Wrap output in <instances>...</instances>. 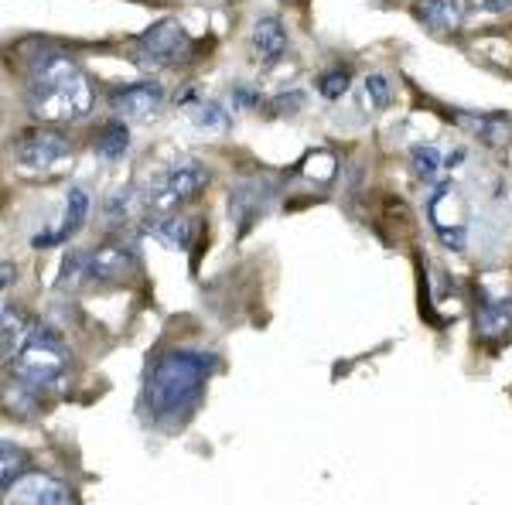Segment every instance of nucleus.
I'll use <instances>...</instances> for the list:
<instances>
[{
    "instance_id": "nucleus-1",
    "label": "nucleus",
    "mask_w": 512,
    "mask_h": 505,
    "mask_svg": "<svg viewBox=\"0 0 512 505\" xmlns=\"http://www.w3.org/2000/svg\"><path fill=\"white\" fill-rule=\"evenodd\" d=\"M219 366L216 355L175 349L164 352L151 362L144 383V403L147 413L158 420L161 427H181L192 410L198 407L205 393V379Z\"/></svg>"
},
{
    "instance_id": "nucleus-2",
    "label": "nucleus",
    "mask_w": 512,
    "mask_h": 505,
    "mask_svg": "<svg viewBox=\"0 0 512 505\" xmlns=\"http://www.w3.org/2000/svg\"><path fill=\"white\" fill-rule=\"evenodd\" d=\"M28 106L41 120H76L93 110V89L82 69L65 55L52 52L38 59L28 72Z\"/></svg>"
},
{
    "instance_id": "nucleus-3",
    "label": "nucleus",
    "mask_w": 512,
    "mask_h": 505,
    "mask_svg": "<svg viewBox=\"0 0 512 505\" xmlns=\"http://www.w3.org/2000/svg\"><path fill=\"white\" fill-rule=\"evenodd\" d=\"M7 366H11L14 379H18L24 389L41 396V393H55V389L65 386L72 359L59 331H52L48 325H35L31 328V338L24 342V349L14 355V362H7Z\"/></svg>"
},
{
    "instance_id": "nucleus-4",
    "label": "nucleus",
    "mask_w": 512,
    "mask_h": 505,
    "mask_svg": "<svg viewBox=\"0 0 512 505\" xmlns=\"http://www.w3.org/2000/svg\"><path fill=\"white\" fill-rule=\"evenodd\" d=\"M205 185H209V171H205L198 161H192V157H185V161L171 164L168 171H161V175L147 185V192H144L147 209L171 212L175 205L195 198Z\"/></svg>"
},
{
    "instance_id": "nucleus-5",
    "label": "nucleus",
    "mask_w": 512,
    "mask_h": 505,
    "mask_svg": "<svg viewBox=\"0 0 512 505\" xmlns=\"http://www.w3.org/2000/svg\"><path fill=\"white\" fill-rule=\"evenodd\" d=\"M192 41H188L185 28L175 18L154 21L134 45V62L140 69H164V65H178L188 55Z\"/></svg>"
},
{
    "instance_id": "nucleus-6",
    "label": "nucleus",
    "mask_w": 512,
    "mask_h": 505,
    "mask_svg": "<svg viewBox=\"0 0 512 505\" xmlns=\"http://www.w3.org/2000/svg\"><path fill=\"white\" fill-rule=\"evenodd\" d=\"M137 270V250L127 243H106L96 253L82 256V284H123Z\"/></svg>"
},
{
    "instance_id": "nucleus-7",
    "label": "nucleus",
    "mask_w": 512,
    "mask_h": 505,
    "mask_svg": "<svg viewBox=\"0 0 512 505\" xmlns=\"http://www.w3.org/2000/svg\"><path fill=\"white\" fill-rule=\"evenodd\" d=\"M72 154V144L55 130H31L24 134L18 144H14V161L21 164L24 171H52L59 168L65 157Z\"/></svg>"
},
{
    "instance_id": "nucleus-8",
    "label": "nucleus",
    "mask_w": 512,
    "mask_h": 505,
    "mask_svg": "<svg viewBox=\"0 0 512 505\" xmlns=\"http://www.w3.org/2000/svg\"><path fill=\"white\" fill-rule=\"evenodd\" d=\"M277 195V185L270 178H250V181H239L229 195V219L236 222L239 236L250 233V226L263 215L270 202Z\"/></svg>"
},
{
    "instance_id": "nucleus-9",
    "label": "nucleus",
    "mask_w": 512,
    "mask_h": 505,
    "mask_svg": "<svg viewBox=\"0 0 512 505\" xmlns=\"http://www.w3.org/2000/svg\"><path fill=\"white\" fill-rule=\"evenodd\" d=\"M110 106L127 123H147L164 110V89L158 82H130L110 96Z\"/></svg>"
},
{
    "instance_id": "nucleus-10",
    "label": "nucleus",
    "mask_w": 512,
    "mask_h": 505,
    "mask_svg": "<svg viewBox=\"0 0 512 505\" xmlns=\"http://www.w3.org/2000/svg\"><path fill=\"white\" fill-rule=\"evenodd\" d=\"M7 502L18 505H62L72 499V492L52 475H21L18 482L4 492Z\"/></svg>"
},
{
    "instance_id": "nucleus-11",
    "label": "nucleus",
    "mask_w": 512,
    "mask_h": 505,
    "mask_svg": "<svg viewBox=\"0 0 512 505\" xmlns=\"http://www.w3.org/2000/svg\"><path fill=\"white\" fill-rule=\"evenodd\" d=\"M475 331L482 342H502V338L512 331V301H506V297H492L489 291H478Z\"/></svg>"
},
{
    "instance_id": "nucleus-12",
    "label": "nucleus",
    "mask_w": 512,
    "mask_h": 505,
    "mask_svg": "<svg viewBox=\"0 0 512 505\" xmlns=\"http://www.w3.org/2000/svg\"><path fill=\"white\" fill-rule=\"evenodd\" d=\"M86 219H89V195H86V188L72 185L69 195H65V212H62L59 229H52L48 236H35V239H31V246H41V250H45V246L62 243V239L76 236L79 229L86 226Z\"/></svg>"
},
{
    "instance_id": "nucleus-13",
    "label": "nucleus",
    "mask_w": 512,
    "mask_h": 505,
    "mask_svg": "<svg viewBox=\"0 0 512 505\" xmlns=\"http://www.w3.org/2000/svg\"><path fill=\"white\" fill-rule=\"evenodd\" d=\"M287 52V31L277 18H260L253 24V55L263 69H274Z\"/></svg>"
},
{
    "instance_id": "nucleus-14",
    "label": "nucleus",
    "mask_w": 512,
    "mask_h": 505,
    "mask_svg": "<svg viewBox=\"0 0 512 505\" xmlns=\"http://www.w3.org/2000/svg\"><path fill=\"white\" fill-rule=\"evenodd\" d=\"M414 18L434 35H444V31H454L461 24V4L458 0H417Z\"/></svg>"
},
{
    "instance_id": "nucleus-15",
    "label": "nucleus",
    "mask_w": 512,
    "mask_h": 505,
    "mask_svg": "<svg viewBox=\"0 0 512 505\" xmlns=\"http://www.w3.org/2000/svg\"><path fill=\"white\" fill-rule=\"evenodd\" d=\"M195 229H198L195 219H154V222H147V236L158 239V243L168 246V250H181V253L195 243V236H198Z\"/></svg>"
},
{
    "instance_id": "nucleus-16",
    "label": "nucleus",
    "mask_w": 512,
    "mask_h": 505,
    "mask_svg": "<svg viewBox=\"0 0 512 505\" xmlns=\"http://www.w3.org/2000/svg\"><path fill=\"white\" fill-rule=\"evenodd\" d=\"M458 120H461V127L472 130V134L489 147H502L509 140V130H512V120L499 117V113H482V117H475V113H461Z\"/></svg>"
},
{
    "instance_id": "nucleus-17",
    "label": "nucleus",
    "mask_w": 512,
    "mask_h": 505,
    "mask_svg": "<svg viewBox=\"0 0 512 505\" xmlns=\"http://www.w3.org/2000/svg\"><path fill=\"white\" fill-rule=\"evenodd\" d=\"M130 147V130H127V120H110L103 130H99L96 137V154L103 157V161H120L123 154H127Z\"/></svg>"
},
{
    "instance_id": "nucleus-18",
    "label": "nucleus",
    "mask_w": 512,
    "mask_h": 505,
    "mask_svg": "<svg viewBox=\"0 0 512 505\" xmlns=\"http://www.w3.org/2000/svg\"><path fill=\"white\" fill-rule=\"evenodd\" d=\"M31 321H24L11 304H4V362H14V355L24 349V342L31 338Z\"/></svg>"
},
{
    "instance_id": "nucleus-19",
    "label": "nucleus",
    "mask_w": 512,
    "mask_h": 505,
    "mask_svg": "<svg viewBox=\"0 0 512 505\" xmlns=\"http://www.w3.org/2000/svg\"><path fill=\"white\" fill-rule=\"evenodd\" d=\"M192 123H195L198 134H226V130L233 127V120H229L226 106L212 103V99H202V103H195Z\"/></svg>"
},
{
    "instance_id": "nucleus-20",
    "label": "nucleus",
    "mask_w": 512,
    "mask_h": 505,
    "mask_svg": "<svg viewBox=\"0 0 512 505\" xmlns=\"http://www.w3.org/2000/svg\"><path fill=\"white\" fill-rule=\"evenodd\" d=\"M137 205H147V198H140V188L127 185V188H117L103 205V215L110 222H120V219H130L137 212Z\"/></svg>"
},
{
    "instance_id": "nucleus-21",
    "label": "nucleus",
    "mask_w": 512,
    "mask_h": 505,
    "mask_svg": "<svg viewBox=\"0 0 512 505\" xmlns=\"http://www.w3.org/2000/svg\"><path fill=\"white\" fill-rule=\"evenodd\" d=\"M24 468H28V454L21 447H14L11 441H4V454H0V488L7 492L24 475Z\"/></svg>"
},
{
    "instance_id": "nucleus-22",
    "label": "nucleus",
    "mask_w": 512,
    "mask_h": 505,
    "mask_svg": "<svg viewBox=\"0 0 512 505\" xmlns=\"http://www.w3.org/2000/svg\"><path fill=\"white\" fill-rule=\"evenodd\" d=\"M410 164H414V171L424 181H431L437 171L444 168V157H441V151H437V147H414V151H410Z\"/></svg>"
},
{
    "instance_id": "nucleus-23",
    "label": "nucleus",
    "mask_w": 512,
    "mask_h": 505,
    "mask_svg": "<svg viewBox=\"0 0 512 505\" xmlns=\"http://www.w3.org/2000/svg\"><path fill=\"white\" fill-rule=\"evenodd\" d=\"M318 93L325 99H338L349 93V72L345 69H332V72H321L318 76Z\"/></svg>"
},
{
    "instance_id": "nucleus-24",
    "label": "nucleus",
    "mask_w": 512,
    "mask_h": 505,
    "mask_svg": "<svg viewBox=\"0 0 512 505\" xmlns=\"http://www.w3.org/2000/svg\"><path fill=\"white\" fill-rule=\"evenodd\" d=\"M362 93H366V106L369 110H383L386 103H390V82H386L383 76H369L366 82H362Z\"/></svg>"
},
{
    "instance_id": "nucleus-25",
    "label": "nucleus",
    "mask_w": 512,
    "mask_h": 505,
    "mask_svg": "<svg viewBox=\"0 0 512 505\" xmlns=\"http://www.w3.org/2000/svg\"><path fill=\"white\" fill-rule=\"evenodd\" d=\"M472 11H489V14H502L512 11V0H472Z\"/></svg>"
},
{
    "instance_id": "nucleus-26",
    "label": "nucleus",
    "mask_w": 512,
    "mask_h": 505,
    "mask_svg": "<svg viewBox=\"0 0 512 505\" xmlns=\"http://www.w3.org/2000/svg\"><path fill=\"white\" fill-rule=\"evenodd\" d=\"M301 106H304V93H297V89L277 99V113H294V110H301Z\"/></svg>"
},
{
    "instance_id": "nucleus-27",
    "label": "nucleus",
    "mask_w": 512,
    "mask_h": 505,
    "mask_svg": "<svg viewBox=\"0 0 512 505\" xmlns=\"http://www.w3.org/2000/svg\"><path fill=\"white\" fill-rule=\"evenodd\" d=\"M233 96H236L239 106H246V110H256V106H260V96H256L253 89H246V86H236Z\"/></svg>"
},
{
    "instance_id": "nucleus-28",
    "label": "nucleus",
    "mask_w": 512,
    "mask_h": 505,
    "mask_svg": "<svg viewBox=\"0 0 512 505\" xmlns=\"http://www.w3.org/2000/svg\"><path fill=\"white\" fill-rule=\"evenodd\" d=\"M11 277H14V270H11V263H4V287H11Z\"/></svg>"
}]
</instances>
